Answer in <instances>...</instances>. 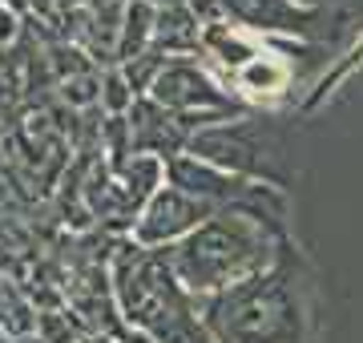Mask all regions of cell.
Instances as JSON below:
<instances>
[{
  "label": "cell",
  "instance_id": "7a4b0ae2",
  "mask_svg": "<svg viewBox=\"0 0 363 343\" xmlns=\"http://www.w3.org/2000/svg\"><path fill=\"white\" fill-rule=\"evenodd\" d=\"M283 65H271V61H262V65H250L247 69V85H262V89H274V85H283Z\"/></svg>",
  "mask_w": 363,
  "mask_h": 343
},
{
  "label": "cell",
  "instance_id": "3957f363",
  "mask_svg": "<svg viewBox=\"0 0 363 343\" xmlns=\"http://www.w3.org/2000/svg\"><path fill=\"white\" fill-rule=\"evenodd\" d=\"M138 343H145V339H138Z\"/></svg>",
  "mask_w": 363,
  "mask_h": 343
},
{
  "label": "cell",
  "instance_id": "6da1fadb",
  "mask_svg": "<svg viewBox=\"0 0 363 343\" xmlns=\"http://www.w3.org/2000/svg\"><path fill=\"white\" fill-rule=\"evenodd\" d=\"M202 214H206V202H190V198H182V194H174V190H166V194L154 198L145 223L138 226V238L142 242L169 238V235H178V230H186V226H194Z\"/></svg>",
  "mask_w": 363,
  "mask_h": 343
}]
</instances>
